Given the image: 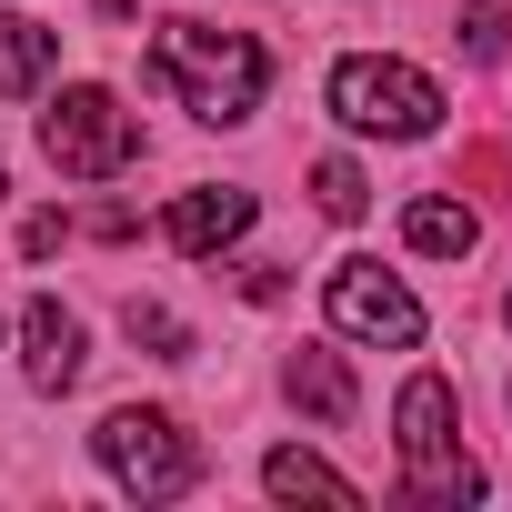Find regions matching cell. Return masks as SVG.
<instances>
[{
	"instance_id": "cell-3",
	"label": "cell",
	"mask_w": 512,
	"mask_h": 512,
	"mask_svg": "<svg viewBox=\"0 0 512 512\" xmlns=\"http://www.w3.org/2000/svg\"><path fill=\"white\" fill-rule=\"evenodd\" d=\"M332 111H342V131H372V141H432L442 131V81L412 71V61L352 51V61H332Z\"/></svg>"
},
{
	"instance_id": "cell-18",
	"label": "cell",
	"mask_w": 512,
	"mask_h": 512,
	"mask_svg": "<svg viewBox=\"0 0 512 512\" xmlns=\"http://www.w3.org/2000/svg\"><path fill=\"white\" fill-rule=\"evenodd\" d=\"M101 11H111V21H131V0H101Z\"/></svg>"
},
{
	"instance_id": "cell-20",
	"label": "cell",
	"mask_w": 512,
	"mask_h": 512,
	"mask_svg": "<svg viewBox=\"0 0 512 512\" xmlns=\"http://www.w3.org/2000/svg\"><path fill=\"white\" fill-rule=\"evenodd\" d=\"M0 191H11V181H0Z\"/></svg>"
},
{
	"instance_id": "cell-4",
	"label": "cell",
	"mask_w": 512,
	"mask_h": 512,
	"mask_svg": "<svg viewBox=\"0 0 512 512\" xmlns=\"http://www.w3.org/2000/svg\"><path fill=\"white\" fill-rule=\"evenodd\" d=\"M91 452H101V472L131 492V502H181L191 482H201V452H191V432L171 422V412H111L101 432H91Z\"/></svg>"
},
{
	"instance_id": "cell-13",
	"label": "cell",
	"mask_w": 512,
	"mask_h": 512,
	"mask_svg": "<svg viewBox=\"0 0 512 512\" xmlns=\"http://www.w3.org/2000/svg\"><path fill=\"white\" fill-rule=\"evenodd\" d=\"M121 332H131V342H141L151 362H191V332H181V322H171L161 302H131V312H121Z\"/></svg>"
},
{
	"instance_id": "cell-5",
	"label": "cell",
	"mask_w": 512,
	"mask_h": 512,
	"mask_svg": "<svg viewBox=\"0 0 512 512\" xmlns=\"http://www.w3.org/2000/svg\"><path fill=\"white\" fill-rule=\"evenodd\" d=\"M41 151H51V171H71V181H111V171L141 161V121H131L101 81H81V91H61V101L41 111Z\"/></svg>"
},
{
	"instance_id": "cell-15",
	"label": "cell",
	"mask_w": 512,
	"mask_h": 512,
	"mask_svg": "<svg viewBox=\"0 0 512 512\" xmlns=\"http://www.w3.org/2000/svg\"><path fill=\"white\" fill-rule=\"evenodd\" d=\"M312 201H322L332 221H362V201H372V191H362V171H352V161H312Z\"/></svg>"
},
{
	"instance_id": "cell-9",
	"label": "cell",
	"mask_w": 512,
	"mask_h": 512,
	"mask_svg": "<svg viewBox=\"0 0 512 512\" xmlns=\"http://www.w3.org/2000/svg\"><path fill=\"white\" fill-rule=\"evenodd\" d=\"M262 492H272V502H332V512H352V502H362V492H352L322 452H302V442H282V452L262 462Z\"/></svg>"
},
{
	"instance_id": "cell-10",
	"label": "cell",
	"mask_w": 512,
	"mask_h": 512,
	"mask_svg": "<svg viewBox=\"0 0 512 512\" xmlns=\"http://www.w3.org/2000/svg\"><path fill=\"white\" fill-rule=\"evenodd\" d=\"M51 61H61V31H41V21H21V11H0V101L41 91Z\"/></svg>"
},
{
	"instance_id": "cell-17",
	"label": "cell",
	"mask_w": 512,
	"mask_h": 512,
	"mask_svg": "<svg viewBox=\"0 0 512 512\" xmlns=\"http://www.w3.org/2000/svg\"><path fill=\"white\" fill-rule=\"evenodd\" d=\"M241 292L251 302H282V262H241Z\"/></svg>"
},
{
	"instance_id": "cell-16",
	"label": "cell",
	"mask_w": 512,
	"mask_h": 512,
	"mask_svg": "<svg viewBox=\"0 0 512 512\" xmlns=\"http://www.w3.org/2000/svg\"><path fill=\"white\" fill-rule=\"evenodd\" d=\"M61 231H71V221H61V211H41V221L21 231V251H31V262H51V251H61Z\"/></svg>"
},
{
	"instance_id": "cell-14",
	"label": "cell",
	"mask_w": 512,
	"mask_h": 512,
	"mask_svg": "<svg viewBox=\"0 0 512 512\" xmlns=\"http://www.w3.org/2000/svg\"><path fill=\"white\" fill-rule=\"evenodd\" d=\"M462 41H472V61H502L512 51V0H462Z\"/></svg>"
},
{
	"instance_id": "cell-6",
	"label": "cell",
	"mask_w": 512,
	"mask_h": 512,
	"mask_svg": "<svg viewBox=\"0 0 512 512\" xmlns=\"http://www.w3.org/2000/svg\"><path fill=\"white\" fill-rule=\"evenodd\" d=\"M322 302H332V332H352V342H382V352H412L422 342V302L382 272V262H332V282H322Z\"/></svg>"
},
{
	"instance_id": "cell-12",
	"label": "cell",
	"mask_w": 512,
	"mask_h": 512,
	"mask_svg": "<svg viewBox=\"0 0 512 512\" xmlns=\"http://www.w3.org/2000/svg\"><path fill=\"white\" fill-rule=\"evenodd\" d=\"M402 241L432 251V262H462V251L482 241V221H472L462 201H412V211H402Z\"/></svg>"
},
{
	"instance_id": "cell-1",
	"label": "cell",
	"mask_w": 512,
	"mask_h": 512,
	"mask_svg": "<svg viewBox=\"0 0 512 512\" xmlns=\"http://www.w3.org/2000/svg\"><path fill=\"white\" fill-rule=\"evenodd\" d=\"M151 71H161V81L181 91V111L211 121V131L251 121V111H262V81H272L262 41H251V31H211V21H161V31H151Z\"/></svg>"
},
{
	"instance_id": "cell-7",
	"label": "cell",
	"mask_w": 512,
	"mask_h": 512,
	"mask_svg": "<svg viewBox=\"0 0 512 512\" xmlns=\"http://www.w3.org/2000/svg\"><path fill=\"white\" fill-rule=\"evenodd\" d=\"M171 251H191V262H211V251H231L241 231H251V191H221V181H201V191H181L171 201Z\"/></svg>"
},
{
	"instance_id": "cell-8",
	"label": "cell",
	"mask_w": 512,
	"mask_h": 512,
	"mask_svg": "<svg viewBox=\"0 0 512 512\" xmlns=\"http://www.w3.org/2000/svg\"><path fill=\"white\" fill-rule=\"evenodd\" d=\"M21 372H31V392H71V382H81V322H71L51 292L21 312Z\"/></svg>"
},
{
	"instance_id": "cell-2",
	"label": "cell",
	"mask_w": 512,
	"mask_h": 512,
	"mask_svg": "<svg viewBox=\"0 0 512 512\" xmlns=\"http://www.w3.org/2000/svg\"><path fill=\"white\" fill-rule=\"evenodd\" d=\"M392 442H402V492H412V502H432V512L482 502V462L462 452V402H452L442 372H412V382H402Z\"/></svg>"
},
{
	"instance_id": "cell-11",
	"label": "cell",
	"mask_w": 512,
	"mask_h": 512,
	"mask_svg": "<svg viewBox=\"0 0 512 512\" xmlns=\"http://www.w3.org/2000/svg\"><path fill=\"white\" fill-rule=\"evenodd\" d=\"M282 392H292L312 422H352V372H342V352H292Z\"/></svg>"
},
{
	"instance_id": "cell-19",
	"label": "cell",
	"mask_w": 512,
	"mask_h": 512,
	"mask_svg": "<svg viewBox=\"0 0 512 512\" xmlns=\"http://www.w3.org/2000/svg\"><path fill=\"white\" fill-rule=\"evenodd\" d=\"M502 322H512V292H502Z\"/></svg>"
}]
</instances>
